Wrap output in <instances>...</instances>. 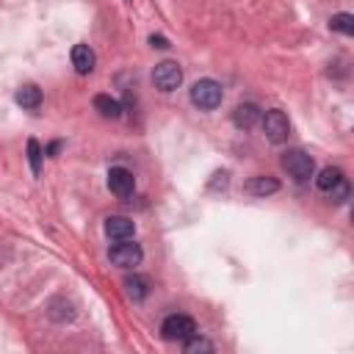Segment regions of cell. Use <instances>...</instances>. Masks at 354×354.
Returning <instances> with one entry per match:
<instances>
[{"label":"cell","instance_id":"1","mask_svg":"<svg viewBox=\"0 0 354 354\" xmlns=\"http://www.w3.org/2000/svg\"><path fill=\"white\" fill-rule=\"evenodd\" d=\"M221 97H224L221 83H216L213 77H202V80H196V83L191 86V102H194L196 108H202V111L218 108V105H221Z\"/></svg>","mask_w":354,"mask_h":354},{"label":"cell","instance_id":"2","mask_svg":"<svg viewBox=\"0 0 354 354\" xmlns=\"http://www.w3.org/2000/svg\"><path fill=\"white\" fill-rule=\"evenodd\" d=\"M282 169H285L296 183H307V180L313 177V171H315V163H313V158H310L304 149H288V152L282 155Z\"/></svg>","mask_w":354,"mask_h":354},{"label":"cell","instance_id":"3","mask_svg":"<svg viewBox=\"0 0 354 354\" xmlns=\"http://www.w3.org/2000/svg\"><path fill=\"white\" fill-rule=\"evenodd\" d=\"M315 185H318L324 194H329L335 202H343V199L348 196V183H346L343 171H340V169H335V166L321 169V174L315 177Z\"/></svg>","mask_w":354,"mask_h":354},{"label":"cell","instance_id":"4","mask_svg":"<svg viewBox=\"0 0 354 354\" xmlns=\"http://www.w3.org/2000/svg\"><path fill=\"white\" fill-rule=\"evenodd\" d=\"M194 332H196L194 321H191L188 315H183V313H174V315L163 318V324H160V335H163V340H169V343H183V340H188Z\"/></svg>","mask_w":354,"mask_h":354},{"label":"cell","instance_id":"5","mask_svg":"<svg viewBox=\"0 0 354 354\" xmlns=\"http://www.w3.org/2000/svg\"><path fill=\"white\" fill-rule=\"evenodd\" d=\"M260 122H263V133H266V138L271 141V144H282L288 136H290V122H288V116L282 113V111H266L263 116H260Z\"/></svg>","mask_w":354,"mask_h":354},{"label":"cell","instance_id":"6","mask_svg":"<svg viewBox=\"0 0 354 354\" xmlns=\"http://www.w3.org/2000/svg\"><path fill=\"white\" fill-rule=\"evenodd\" d=\"M152 83L160 88V91H174L180 83H183V69L177 61H160L155 64L152 69Z\"/></svg>","mask_w":354,"mask_h":354},{"label":"cell","instance_id":"7","mask_svg":"<svg viewBox=\"0 0 354 354\" xmlns=\"http://www.w3.org/2000/svg\"><path fill=\"white\" fill-rule=\"evenodd\" d=\"M108 257H111V263H113V266H119V268H133V266H138V263H141L144 252H141V246H138V243H133V241L122 238L119 243H113V246H111Z\"/></svg>","mask_w":354,"mask_h":354},{"label":"cell","instance_id":"8","mask_svg":"<svg viewBox=\"0 0 354 354\" xmlns=\"http://www.w3.org/2000/svg\"><path fill=\"white\" fill-rule=\"evenodd\" d=\"M108 188H111V194H116L119 199L133 196V191H136V177H133V171H127L124 166H113V169L108 171Z\"/></svg>","mask_w":354,"mask_h":354},{"label":"cell","instance_id":"9","mask_svg":"<svg viewBox=\"0 0 354 354\" xmlns=\"http://www.w3.org/2000/svg\"><path fill=\"white\" fill-rule=\"evenodd\" d=\"M133 232H136L133 218H127V216H108V218H105V235H108V238L122 241V238H130Z\"/></svg>","mask_w":354,"mask_h":354},{"label":"cell","instance_id":"10","mask_svg":"<svg viewBox=\"0 0 354 354\" xmlns=\"http://www.w3.org/2000/svg\"><path fill=\"white\" fill-rule=\"evenodd\" d=\"M260 108L254 105V102H241L235 111H232V122H235V127H243V130H249V127H254L257 122H260Z\"/></svg>","mask_w":354,"mask_h":354},{"label":"cell","instance_id":"11","mask_svg":"<svg viewBox=\"0 0 354 354\" xmlns=\"http://www.w3.org/2000/svg\"><path fill=\"white\" fill-rule=\"evenodd\" d=\"M94 50L88 44H75L72 47V66L80 72V75H88L94 69Z\"/></svg>","mask_w":354,"mask_h":354},{"label":"cell","instance_id":"12","mask_svg":"<svg viewBox=\"0 0 354 354\" xmlns=\"http://www.w3.org/2000/svg\"><path fill=\"white\" fill-rule=\"evenodd\" d=\"M124 293L133 299V301H141L149 296V279L141 277V274H127L124 277Z\"/></svg>","mask_w":354,"mask_h":354},{"label":"cell","instance_id":"13","mask_svg":"<svg viewBox=\"0 0 354 354\" xmlns=\"http://www.w3.org/2000/svg\"><path fill=\"white\" fill-rule=\"evenodd\" d=\"M14 100H17V105H22V108H28V111H33V108H39V105H41V91H39V86H33V83H28V86H22V88H17V94H14Z\"/></svg>","mask_w":354,"mask_h":354},{"label":"cell","instance_id":"14","mask_svg":"<svg viewBox=\"0 0 354 354\" xmlns=\"http://www.w3.org/2000/svg\"><path fill=\"white\" fill-rule=\"evenodd\" d=\"M94 108H97L100 116H105V119H119V116H122V105H119L111 94H97V97H94Z\"/></svg>","mask_w":354,"mask_h":354},{"label":"cell","instance_id":"15","mask_svg":"<svg viewBox=\"0 0 354 354\" xmlns=\"http://www.w3.org/2000/svg\"><path fill=\"white\" fill-rule=\"evenodd\" d=\"M246 191L254 194V196H268V194H277L279 191V183L274 177H252L246 183Z\"/></svg>","mask_w":354,"mask_h":354},{"label":"cell","instance_id":"16","mask_svg":"<svg viewBox=\"0 0 354 354\" xmlns=\"http://www.w3.org/2000/svg\"><path fill=\"white\" fill-rule=\"evenodd\" d=\"M329 28L332 30H337V33H346V36H351L354 33V17L351 14H335L332 19H329Z\"/></svg>","mask_w":354,"mask_h":354},{"label":"cell","instance_id":"17","mask_svg":"<svg viewBox=\"0 0 354 354\" xmlns=\"http://www.w3.org/2000/svg\"><path fill=\"white\" fill-rule=\"evenodd\" d=\"M28 160H30V171L39 174V169H41V147H39L36 138H28Z\"/></svg>","mask_w":354,"mask_h":354},{"label":"cell","instance_id":"18","mask_svg":"<svg viewBox=\"0 0 354 354\" xmlns=\"http://www.w3.org/2000/svg\"><path fill=\"white\" fill-rule=\"evenodd\" d=\"M183 343H185V351H188V354H196V351H213V343L205 340V337H196V335H191V337L183 340Z\"/></svg>","mask_w":354,"mask_h":354},{"label":"cell","instance_id":"19","mask_svg":"<svg viewBox=\"0 0 354 354\" xmlns=\"http://www.w3.org/2000/svg\"><path fill=\"white\" fill-rule=\"evenodd\" d=\"M213 177H216V180L210 183V188H227V183H230V174H227V171H216Z\"/></svg>","mask_w":354,"mask_h":354},{"label":"cell","instance_id":"20","mask_svg":"<svg viewBox=\"0 0 354 354\" xmlns=\"http://www.w3.org/2000/svg\"><path fill=\"white\" fill-rule=\"evenodd\" d=\"M149 44H152V47H160V50H166V47H169V41H166L163 36H155V33L149 36Z\"/></svg>","mask_w":354,"mask_h":354}]
</instances>
